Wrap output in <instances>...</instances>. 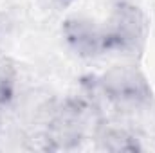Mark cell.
Returning <instances> with one entry per match:
<instances>
[{
	"instance_id": "4",
	"label": "cell",
	"mask_w": 155,
	"mask_h": 153,
	"mask_svg": "<svg viewBox=\"0 0 155 153\" xmlns=\"http://www.w3.org/2000/svg\"><path fill=\"white\" fill-rule=\"evenodd\" d=\"M52 2H56L58 5H61V7H65V5H69L72 0H52Z\"/></svg>"
},
{
	"instance_id": "2",
	"label": "cell",
	"mask_w": 155,
	"mask_h": 153,
	"mask_svg": "<svg viewBox=\"0 0 155 153\" xmlns=\"http://www.w3.org/2000/svg\"><path fill=\"white\" fill-rule=\"evenodd\" d=\"M107 94L119 105L139 106L152 97V90L144 76L132 69H116L103 79Z\"/></svg>"
},
{
	"instance_id": "5",
	"label": "cell",
	"mask_w": 155,
	"mask_h": 153,
	"mask_svg": "<svg viewBox=\"0 0 155 153\" xmlns=\"http://www.w3.org/2000/svg\"><path fill=\"white\" fill-rule=\"evenodd\" d=\"M5 69H7V65H5V63H4V61H0V74H2V72H4V70H5Z\"/></svg>"
},
{
	"instance_id": "3",
	"label": "cell",
	"mask_w": 155,
	"mask_h": 153,
	"mask_svg": "<svg viewBox=\"0 0 155 153\" xmlns=\"http://www.w3.org/2000/svg\"><path fill=\"white\" fill-rule=\"evenodd\" d=\"M63 34L79 56H96L105 49V34L87 18H69L63 24Z\"/></svg>"
},
{
	"instance_id": "1",
	"label": "cell",
	"mask_w": 155,
	"mask_h": 153,
	"mask_svg": "<svg viewBox=\"0 0 155 153\" xmlns=\"http://www.w3.org/2000/svg\"><path fill=\"white\" fill-rule=\"evenodd\" d=\"M146 16L143 11L128 2H119L114 7L110 25L103 31L105 49L135 54L143 49L146 40Z\"/></svg>"
}]
</instances>
